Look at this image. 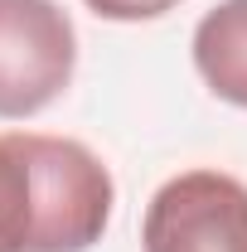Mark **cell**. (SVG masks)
Listing matches in <instances>:
<instances>
[{"label": "cell", "instance_id": "cell-3", "mask_svg": "<svg viewBox=\"0 0 247 252\" xmlns=\"http://www.w3.org/2000/svg\"><path fill=\"white\" fill-rule=\"evenodd\" d=\"M146 252H247V185L223 170H189L155 189Z\"/></svg>", "mask_w": 247, "mask_h": 252}, {"label": "cell", "instance_id": "cell-4", "mask_svg": "<svg viewBox=\"0 0 247 252\" xmlns=\"http://www.w3.org/2000/svg\"><path fill=\"white\" fill-rule=\"evenodd\" d=\"M194 68L223 102L247 107V0H223L199 20Z\"/></svg>", "mask_w": 247, "mask_h": 252}, {"label": "cell", "instance_id": "cell-2", "mask_svg": "<svg viewBox=\"0 0 247 252\" xmlns=\"http://www.w3.org/2000/svg\"><path fill=\"white\" fill-rule=\"evenodd\" d=\"M78 34L54 0H0V117H34L73 83Z\"/></svg>", "mask_w": 247, "mask_h": 252}, {"label": "cell", "instance_id": "cell-5", "mask_svg": "<svg viewBox=\"0 0 247 252\" xmlns=\"http://www.w3.org/2000/svg\"><path fill=\"white\" fill-rule=\"evenodd\" d=\"M102 20H155L165 10H175L180 0H88Z\"/></svg>", "mask_w": 247, "mask_h": 252}, {"label": "cell", "instance_id": "cell-1", "mask_svg": "<svg viewBox=\"0 0 247 252\" xmlns=\"http://www.w3.org/2000/svg\"><path fill=\"white\" fill-rule=\"evenodd\" d=\"M107 165L68 136H0V252H88L112 219Z\"/></svg>", "mask_w": 247, "mask_h": 252}]
</instances>
